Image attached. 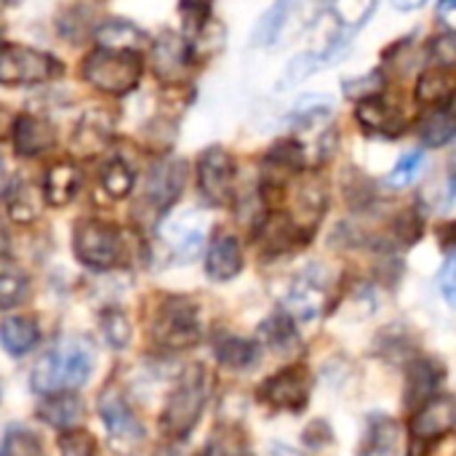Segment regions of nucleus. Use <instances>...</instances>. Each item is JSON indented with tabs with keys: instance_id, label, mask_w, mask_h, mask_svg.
<instances>
[{
	"instance_id": "obj_10",
	"label": "nucleus",
	"mask_w": 456,
	"mask_h": 456,
	"mask_svg": "<svg viewBox=\"0 0 456 456\" xmlns=\"http://www.w3.org/2000/svg\"><path fill=\"white\" fill-rule=\"evenodd\" d=\"M259 401L278 411L299 414L310 403V374L302 366L283 369L259 385Z\"/></svg>"
},
{
	"instance_id": "obj_34",
	"label": "nucleus",
	"mask_w": 456,
	"mask_h": 456,
	"mask_svg": "<svg viewBox=\"0 0 456 456\" xmlns=\"http://www.w3.org/2000/svg\"><path fill=\"white\" fill-rule=\"evenodd\" d=\"M259 334H262L265 345L273 347L275 353H286L289 347L297 345V331H294V326H291V315H286V313L270 315V318L259 326Z\"/></svg>"
},
{
	"instance_id": "obj_42",
	"label": "nucleus",
	"mask_w": 456,
	"mask_h": 456,
	"mask_svg": "<svg viewBox=\"0 0 456 456\" xmlns=\"http://www.w3.org/2000/svg\"><path fill=\"white\" fill-rule=\"evenodd\" d=\"M430 59H433V67H441V69H456V32H441L430 40Z\"/></svg>"
},
{
	"instance_id": "obj_29",
	"label": "nucleus",
	"mask_w": 456,
	"mask_h": 456,
	"mask_svg": "<svg viewBox=\"0 0 456 456\" xmlns=\"http://www.w3.org/2000/svg\"><path fill=\"white\" fill-rule=\"evenodd\" d=\"M398 449V425L385 414H377L369 422V433L358 456H393Z\"/></svg>"
},
{
	"instance_id": "obj_17",
	"label": "nucleus",
	"mask_w": 456,
	"mask_h": 456,
	"mask_svg": "<svg viewBox=\"0 0 456 456\" xmlns=\"http://www.w3.org/2000/svg\"><path fill=\"white\" fill-rule=\"evenodd\" d=\"M13 150L21 158H37L45 155L56 144V131L53 126L40 118V115H19L13 120Z\"/></svg>"
},
{
	"instance_id": "obj_50",
	"label": "nucleus",
	"mask_w": 456,
	"mask_h": 456,
	"mask_svg": "<svg viewBox=\"0 0 456 456\" xmlns=\"http://www.w3.org/2000/svg\"><path fill=\"white\" fill-rule=\"evenodd\" d=\"M444 238H446V243H456V222H452V224L444 230Z\"/></svg>"
},
{
	"instance_id": "obj_3",
	"label": "nucleus",
	"mask_w": 456,
	"mask_h": 456,
	"mask_svg": "<svg viewBox=\"0 0 456 456\" xmlns=\"http://www.w3.org/2000/svg\"><path fill=\"white\" fill-rule=\"evenodd\" d=\"M208 374L203 366H192L182 374L179 385L174 387V393L166 401L163 417H160V430L166 438L182 441L187 438L195 425L200 422L203 406L208 401Z\"/></svg>"
},
{
	"instance_id": "obj_47",
	"label": "nucleus",
	"mask_w": 456,
	"mask_h": 456,
	"mask_svg": "<svg viewBox=\"0 0 456 456\" xmlns=\"http://www.w3.org/2000/svg\"><path fill=\"white\" fill-rule=\"evenodd\" d=\"M8 131H13V118H11V112H8V110H3V107H0V139H3Z\"/></svg>"
},
{
	"instance_id": "obj_26",
	"label": "nucleus",
	"mask_w": 456,
	"mask_h": 456,
	"mask_svg": "<svg viewBox=\"0 0 456 456\" xmlns=\"http://www.w3.org/2000/svg\"><path fill=\"white\" fill-rule=\"evenodd\" d=\"M441 379H444V374L438 371L436 361H430V358L414 361V366L409 371V382H406V403L414 409L425 406L436 395V387L441 385Z\"/></svg>"
},
{
	"instance_id": "obj_30",
	"label": "nucleus",
	"mask_w": 456,
	"mask_h": 456,
	"mask_svg": "<svg viewBox=\"0 0 456 456\" xmlns=\"http://www.w3.org/2000/svg\"><path fill=\"white\" fill-rule=\"evenodd\" d=\"M321 67H326L323 51H299V53L291 56V59L286 61V67L281 69L275 88H278V91L294 88V86L305 83L307 77H313Z\"/></svg>"
},
{
	"instance_id": "obj_24",
	"label": "nucleus",
	"mask_w": 456,
	"mask_h": 456,
	"mask_svg": "<svg viewBox=\"0 0 456 456\" xmlns=\"http://www.w3.org/2000/svg\"><path fill=\"white\" fill-rule=\"evenodd\" d=\"M37 339L40 329L32 315H11L0 323V345L8 355H27Z\"/></svg>"
},
{
	"instance_id": "obj_49",
	"label": "nucleus",
	"mask_w": 456,
	"mask_h": 456,
	"mask_svg": "<svg viewBox=\"0 0 456 456\" xmlns=\"http://www.w3.org/2000/svg\"><path fill=\"white\" fill-rule=\"evenodd\" d=\"M270 456H302L297 449H291V446H283V444H273L270 446Z\"/></svg>"
},
{
	"instance_id": "obj_43",
	"label": "nucleus",
	"mask_w": 456,
	"mask_h": 456,
	"mask_svg": "<svg viewBox=\"0 0 456 456\" xmlns=\"http://www.w3.org/2000/svg\"><path fill=\"white\" fill-rule=\"evenodd\" d=\"M61 456H94V438L86 430H64L59 436Z\"/></svg>"
},
{
	"instance_id": "obj_28",
	"label": "nucleus",
	"mask_w": 456,
	"mask_h": 456,
	"mask_svg": "<svg viewBox=\"0 0 456 456\" xmlns=\"http://www.w3.org/2000/svg\"><path fill=\"white\" fill-rule=\"evenodd\" d=\"M331 112H334V99L331 96H326V94H305V96H299L294 102L286 120L294 128H310V126L326 123Z\"/></svg>"
},
{
	"instance_id": "obj_32",
	"label": "nucleus",
	"mask_w": 456,
	"mask_h": 456,
	"mask_svg": "<svg viewBox=\"0 0 456 456\" xmlns=\"http://www.w3.org/2000/svg\"><path fill=\"white\" fill-rule=\"evenodd\" d=\"M379 0H331V16L337 19L339 29L345 32H355L361 29L377 11Z\"/></svg>"
},
{
	"instance_id": "obj_39",
	"label": "nucleus",
	"mask_w": 456,
	"mask_h": 456,
	"mask_svg": "<svg viewBox=\"0 0 456 456\" xmlns=\"http://www.w3.org/2000/svg\"><path fill=\"white\" fill-rule=\"evenodd\" d=\"M425 166H428V155H425L422 150H411V152H406V155L393 166L387 182H390L393 187H409V184H414V179H419V174L425 171Z\"/></svg>"
},
{
	"instance_id": "obj_46",
	"label": "nucleus",
	"mask_w": 456,
	"mask_h": 456,
	"mask_svg": "<svg viewBox=\"0 0 456 456\" xmlns=\"http://www.w3.org/2000/svg\"><path fill=\"white\" fill-rule=\"evenodd\" d=\"M436 13H438V19L444 21V27L449 32H456V0H438Z\"/></svg>"
},
{
	"instance_id": "obj_44",
	"label": "nucleus",
	"mask_w": 456,
	"mask_h": 456,
	"mask_svg": "<svg viewBox=\"0 0 456 456\" xmlns=\"http://www.w3.org/2000/svg\"><path fill=\"white\" fill-rule=\"evenodd\" d=\"M422 216L414 211V208H406V211H401L398 214V219H395V238L403 243V246H411V243H417L419 238H422Z\"/></svg>"
},
{
	"instance_id": "obj_8",
	"label": "nucleus",
	"mask_w": 456,
	"mask_h": 456,
	"mask_svg": "<svg viewBox=\"0 0 456 456\" xmlns=\"http://www.w3.org/2000/svg\"><path fill=\"white\" fill-rule=\"evenodd\" d=\"M99 417L107 430L110 449L120 456H136L142 452L147 433L139 422V417L131 411V406L120 398V393L107 390L99 398Z\"/></svg>"
},
{
	"instance_id": "obj_52",
	"label": "nucleus",
	"mask_w": 456,
	"mask_h": 456,
	"mask_svg": "<svg viewBox=\"0 0 456 456\" xmlns=\"http://www.w3.org/2000/svg\"><path fill=\"white\" fill-rule=\"evenodd\" d=\"M5 251V230H3V224H0V254Z\"/></svg>"
},
{
	"instance_id": "obj_22",
	"label": "nucleus",
	"mask_w": 456,
	"mask_h": 456,
	"mask_svg": "<svg viewBox=\"0 0 456 456\" xmlns=\"http://www.w3.org/2000/svg\"><path fill=\"white\" fill-rule=\"evenodd\" d=\"M456 91L454 72L441 69V67H428L425 72H419L417 83H414V99L425 107H444L452 94Z\"/></svg>"
},
{
	"instance_id": "obj_6",
	"label": "nucleus",
	"mask_w": 456,
	"mask_h": 456,
	"mask_svg": "<svg viewBox=\"0 0 456 456\" xmlns=\"http://www.w3.org/2000/svg\"><path fill=\"white\" fill-rule=\"evenodd\" d=\"M200 339V310L184 299L171 297L152 321V342L163 350H187Z\"/></svg>"
},
{
	"instance_id": "obj_45",
	"label": "nucleus",
	"mask_w": 456,
	"mask_h": 456,
	"mask_svg": "<svg viewBox=\"0 0 456 456\" xmlns=\"http://www.w3.org/2000/svg\"><path fill=\"white\" fill-rule=\"evenodd\" d=\"M441 291H444L446 302L456 307V256H452L441 270Z\"/></svg>"
},
{
	"instance_id": "obj_15",
	"label": "nucleus",
	"mask_w": 456,
	"mask_h": 456,
	"mask_svg": "<svg viewBox=\"0 0 456 456\" xmlns=\"http://www.w3.org/2000/svg\"><path fill=\"white\" fill-rule=\"evenodd\" d=\"M326 187L318 176H305L299 179V184L294 187L291 195V211H286L297 227H302L307 235H313V230L318 227L323 211H326Z\"/></svg>"
},
{
	"instance_id": "obj_37",
	"label": "nucleus",
	"mask_w": 456,
	"mask_h": 456,
	"mask_svg": "<svg viewBox=\"0 0 456 456\" xmlns=\"http://www.w3.org/2000/svg\"><path fill=\"white\" fill-rule=\"evenodd\" d=\"M134 182H136L134 168H131L126 160H120V158L110 160L107 168H104V174H102V187H104L107 195L115 198V200L126 198V195L134 190Z\"/></svg>"
},
{
	"instance_id": "obj_23",
	"label": "nucleus",
	"mask_w": 456,
	"mask_h": 456,
	"mask_svg": "<svg viewBox=\"0 0 456 456\" xmlns=\"http://www.w3.org/2000/svg\"><path fill=\"white\" fill-rule=\"evenodd\" d=\"M110 115L102 110H91L80 118L75 136H72V147L80 155H96L99 150H104L107 139H110Z\"/></svg>"
},
{
	"instance_id": "obj_19",
	"label": "nucleus",
	"mask_w": 456,
	"mask_h": 456,
	"mask_svg": "<svg viewBox=\"0 0 456 456\" xmlns=\"http://www.w3.org/2000/svg\"><path fill=\"white\" fill-rule=\"evenodd\" d=\"M80 184H83V174L75 163L69 160L53 163L43 179V198L48 206H67L80 192Z\"/></svg>"
},
{
	"instance_id": "obj_35",
	"label": "nucleus",
	"mask_w": 456,
	"mask_h": 456,
	"mask_svg": "<svg viewBox=\"0 0 456 456\" xmlns=\"http://www.w3.org/2000/svg\"><path fill=\"white\" fill-rule=\"evenodd\" d=\"M0 456H43V444H40V438L32 430L11 425L3 433Z\"/></svg>"
},
{
	"instance_id": "obj_7",
	"label": "nucleus",
	"mask_w": 456,
	"mask_h": 456,
	"mask_svg": "<svg viewBox=\"0 0 456 456\" xmlns=\"http://www.w3.org/2000/svg\"><path fill=\"white\" fill-rule=\"evenodd\" d=\"M61 72V64L29 45L0 43V86H40Z\"/></svg>"
},
{
	"instance_id": "obj_51",
	"label": "nucleus",
	"mask_w": 456,
	"mask_h": 456,
	"mask_svg": "<svg viewBox=\"0 0 456 456\" xmlns=\"http://www.w3.org/2000/svg\"><path fill=\"white\" fill-rule=\"evenodd\" d=\"M444 107H446V110H449V112H452V115H454V118H456V91H454V94H452V99H449V102H446Z\"/></svg>"
},
{
	"instance_id": "obj_11",
	"label": "nucleus",
	"mask_w": 456,
	"mask_h": 456,
	"mask_svg": "<svg viewBox=\"0 0 456 456\" xmlns=\"http://www.w3.org/2000/svg\"><path fill=\"white\" fill-rule=\"evenodd\" d=\"M195 61L192 56V45L184 35L179 32H160L152 43H150V64L158 80L176 86L187 77L190 64Z\"/></svg>"
},
{
	"instance_id": "obj_38",
	"label": "nucleus",
	"mask_w": 456,
	"mask_h": 456,
	"mask_svg": "<svg viewBox=\"0 0 456 456\" xmlns=\"http://www.w3.org/2000/svg\"><path fill=\"white\" fill-rule=\"evenodd\" d=\"M102 334L112 350H123L131 342V321L123 310L110 307L102 313Z\"/></svg>"
},
{
	"instance_id": "obj_54",
	"label": "nucleus",
	"mask_w": 456,
	"mask_h": 456,
	"mask_svg": "<svg viewBox=\"0 0 456 456\" xmlns=\"http://www.w3.org/2000/svg\"><path fill=\"white\" fill-rule=\"evenodd\" d=\"M235 456H248V454H240V452H238V454H235Z\"/></svg>"
},
{
	"instance_id": "obj_48",
	"label": "nucleus",
	"mask_w": 456,
	"mask_h": 456,
	"mask_svg": "<svg viewBox=\"0 0 456 456\" xmlns=\"http://www.w3.org/2000/svg\"><path fill=\"white\" fill-rule=\"evenodd\" d=\"M428 0H393V5L398 8V11H417V8H422Z\"/></svg>"
},
{
	"instance_id": "obj_9",
	"label": "nucleus",
	"mask_w": 456,
	"mask_h": 456,
	"mask_svg": "<svg viewBox=\"0 0 456 456\" xmlns=\"http://www.w3.org/2000/svg\"><path fill=\"white\" fill-rule=\"evenodd\" d=\"M198 190L211 206H227L235 195V160L232 155L214 144L198 158Z\"/></svg>"
},
{
	"instance_id": "obj_25",
	"label": "nucleus",
	"mask_w": 456,
	"mask_h": 456,
	"mask_svg": "<svg viewBox=\"0 0 456 456\" xmlns=\"http://www.w3.org/2000/svg\"><path fill=\"white\" fill-rule=\"evenodd\" d=\"M96 43H99V48H110V51H136L139 53V48L147 45V35L136 24H131L126 19H110V21H104L96 29Z\"/></svg>"
},
{
	"instance_id": "obj_31",
	"label": "nucleus",
	"mask_w": 456,
	"mask_h": 456,
	"mask_svg": "<svg viewBox=\"0 0 456 456\" xmlns=\"http://www.w3.org/2000/svg\"><path fill=\"white\" fill-rule=\"evenodd\" d=\"M259 358V347L243 337H224L219 345H216V361L224 366V369H248L254 366Z\"/></svg>"
},
{
	"instance_id": "obj_4",
	"label": "nucleus",
	"mask_w": 456,
	"mask_h": 456,
	"mask_svg": "<svg viewBox=\"0 0 456 456\" xmlns=\"http://www.w3.org/2000/svg\"><path fill=\"white\" fill-rule=\"evenodd\" d=\"M142 56L136 51H110L96 48L83 61V77L96 91L110 96H123L139 86L142 77Z\"/></svg>"
},
{
	"instance_id": "obj_1",
	"label": "nucleus",
	"mask_w": 456,
	"mask_h": 456,
	"mask_svg": "<svg viewBox=\"0 0 456 456\" xmlns=\"http://www.w3.org/2000/svg\"><path fill=\"white\" fill-rule=\"evenodd\" d=\"M94 363V347L86 339H61L37 361L32 371V390L43 395L72 393L91 379Z\"/></svg>"
},
{
	"instance_id": "obj_41",
	"label": "nucleus",
	"mask_w": 456,
	"mask_h": 456,
	"mask_svg": "<svg viewBox=\"0 0 456 456\" xmlns=\"http://www.w3.org/2000/svg\"><path fill=\"white\" fill-rule=\"evenodd\" d=\"M211 5H214V0H179L187 40H192L206 27V21L211 19Z\"/></svg>"
},
{
	"instance_id": "obj_14",
	"label": "nucleus",
	"mask_w": 456,
	"mask_h": 456,
	"mask_svg": "<svg viewBox=\"0 0 456 456\" xmlns=\"http://www.w3.org/2000/svg\"><path fill=\"white\" fill-rule=\"evenodd\" d=\"M456 430V398L433 395L425 406L417 409L411 419V436L419 444H433Z\"/></svg>"
},
{
	"instance_id": "obj_16",
	"label": "nucleus",
	"mask_w": 456,
	"mask_h": 456,
	"mask_svg": "<svg viewBox=\"0 0 456 456\" xmlns=\"http://www.w3.org/2000/svg\"><path fill=\"white\" fill-rule=\"evenodd\" d=\"M326 299H329V294H326L323 283L305 273L286 291L283 310H286V315H291L297 321H315L326 310Z\"/></svg>"
},
{
	"instance_id": "obj_40",
	"label": "nucleus",
	"mask_w": 456,
	"mask_h": 456,
	"mask_svg": "<svg viewBox=\"0 0 456 456\" xmlns=\"http://www.w3.org/2000/svg\"><path fill=\"white\" fill-rule=\"evenodd\" d=\"M29 294V283L24 278V273L19 270H3L0 273V310H11L19 307Z\"/></svg>"
},
{
	"instance_id": "obj_5",
	"label": "nucleus",
	"mask_w": 456,
	"mask_h": 456,
	"mask_svg": "<svg viewBox=\"0 0 456 456\" xmlns=\"http://www.w3.org/2000/svg\"><path fill=\"white\" fill-rule=\"evenodd\" d=\"M75 256L88 270H112L126 259V238L118 227L102 219H86L75 227L72 235Z\"/></svg>"
},
{
	"instance_id": "obj_53",
	"label": "nucleus",
	"mask_w": 456,
	"mask_h": 456,
	"mask_svg": "<svg viewBox=\"0 0 456 456\" xmlns=\"http://www.w3.org/2000/svg\"><path fill=\"white\" fill-rule=\"evenodd\" d=\"M5 3H21V0H5Z\"/></svg>"
},
{
	"instance_id": "obj_2",
	"label": "nucleus",
	"mask_w": 456,
	"mask_h": 456,
	"mask_svg": "<svg viewBox=\"0 0 456 456\" xmlns=\"http://www.w3.org/2000/svg\"><path fill=\"white\" fill-rule=\"evenodd\" d=\"M331 8V0H275L251 32V43L259 48H273L286 40L299 37Z\"/></svg>"
},
{
	"instance_id": "obj_18",
	"label": "nucleus",
	"mask_w": 456,
	"mask_h": 456,
	"mask_svg": "<svg viewBox=\"0 0 456 456\" xmlns=\"http://www.w3.org/2000/svg\"><path fill=\"white\" fill-rule=\"evenodd\" d=\"M243 270L240 240L230 232H219L206 251V273L211 281H232Z\"/></svg>"
},
{
	"instance_id": "obj_12",
	"label": "nucleus",
	"mask_w": 456,
	"mask_h": 456,
	"mask_svg": "<svg viewBox=\"0 0 456 456\" xmlns=\"http://www.w3.org/2000/svg\"><path fill=\"white\" fill-rule=\"evenodd\" d=\"M160 240L174 262H192L206 240V219L200 211H182L163 222Z\"/></svg>"
},
{
	"instance_id": "obj_21",
	"label": "nucleus",
	"mask_w": 456,
	"mask_h": 456,
	"mask_svg": "<svg viewBox=\"0 0 456 456\" xmlns=\"http://www.w3.org/2000/svg\"><path fill=\"white\" fill-rule=\"evenodd\" d=\"M83 411H86V406L75 393L43 395V401L37 406V417L56 430H72L83 419Z\"/></svg>"
},
{
	"instance_id": "obj_27",
	"label": "nucleus",
	"mask_w": 456,
	"mask_h": 456,
	"mask_svg": "<svg viewBox=\"0 0 456 456\" xmlns=\"http://www.w3.org/2000/svg\"><path fill=\"white\" fill-rule=\"evenodd\" d=\"M417 136L425 147H446L456 139V118L446 107H433L417 128Z\"/></svg>"
},
{
	"instance_id": "obj_13",
	"label": "nucleus",
	"mask_w": 456,
	"mask_h": 456,
	"mask_svg": "<svg viewBox=\"0 0 456 456\" xmlns=\"http://www.w3.org/2000/svg\"><path fill=\"white\" fill-rule=\"evenodd\" d=\"M184 182H187V163L184 160H163L150 168L144 192H142V203L152 214H166L182 195Z\"/></svg>"
},
{
	"instance_id": "obj_33",
	"label": "nucleus",
	"mask_w": 456,
	"mask_h": 456,
	"mask_svg": "<svg viewBox=\"0 0 456 456\" xmlns=\"http://www.w3.org/2000/svg\"><path fill=\"white\" fill-rule=\"evenodd\" d=\"M8 214L13 222L29 224L40 214V190L32 184H16L8 192Z\"/></svg>"
},
{
	"instance_id": "obj_36",
	"label": "nucleus",
	"mask_w": 456,
	"mask_h": 456,
	"mask_svg": "<svg viewBox=\"0 0 456 456\" xmlns=\"http://www.w3.org/2000/svg\"><path fill=\"white\" fill-rule=\"evenodd\" d=\"M385 83H387V77H385L382 69H369V72L345 77L342 80V91H345L347 99L361 102V99H369V96H379L385 91Z\"/></svg>"
},
{
	"instance_id": "obj_20",
	"label": "nucleus",
	"mask_w": 456,
	"mask_h": 456,
	"mask_svg": "<svg viewBox=\"0 0 456 456\" xmlns=\"http://www.w3.org/2000/svg\"><path fill=\"white\" fill-rule=\"evenodd\" d=\"M355 120L361 123L363 131L379 134V136H395L398 126H401V120L395 115V107L382 94L355 102Z\"/></svg>"
}]
</instances>
